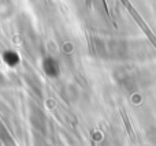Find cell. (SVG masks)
<instances>
[{
    "label": "cell",
    "mask_w": 156,
    "mask_h": 146,
    "mask_svg": "<svg viewBox=\"0 0 156 146\" xmlns=\"http://www.w3.org/2000/svg\"><path fill=\"white\" fill-rule=\"evenodd\" d=\"M5 83H7V79H5V75L2 73V71H0V89H2V87L4 86Z\"/></svg>",
    "instance_id": "3957f363"
},
{
    "label": "cell",
    "mask_w": 156,
    "mask_h": 146,
    "mask_svg": "<svg viewBox=\"0 0 156 146\" xmlns=\"http://www.w3.org/2000/svg\"><path fill=\"white\" fill-rule=\"evenodd\" d=\"M19 60L21 59H19L18 53H16L15 51L8 49V51H5L4 53H3V62H4L7 66H10V67H16Z\"/></svg>",
    "instance_id": "7a4b0ae2"
},
{
    "label": "cell",
    "mask_w": 156,
    "mask_h": 146,
    "mask_svg": "<svg viewBox=\"0 0 156 146\" xmlns=\"http://www.w3.org/2000/svg\"><path fill=\"white\" fill-rule=\"evenodd\" d=\"M15 14V4L12 0H0V21H7Z\"/></svg>",
    "instance_id": "6da1fadb"
}]
</instances>
